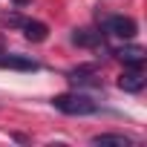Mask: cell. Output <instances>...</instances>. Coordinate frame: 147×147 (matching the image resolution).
Here are the masks:
<instances>
[{"instance_id": "obj_2", "label": "cell", "mask_w": 147, "mask_h": 147, "mask_svg": "<svg viewBox=\"0 0 147 147\" xmlns=\"http://www.w3.org/2000/svg\"><path fill=\"white\" fill-rule=\"evenodd\" d=\"M101 29H104V35H113V38H121V40H130V38H136V32H138L136 20H133V18H124V15L107 18Z\"/></svg>"}, {"instance_id": "obj_5", "label": "cell", "mask_w": 147, "mask_h": 147, "mask_svg": "<svg viewBox=\"0 0 147 147\" xmlns=\"http://www.w3.org/2000/svg\"><path fill=\"white\" fill-rule=\"evenodd\" d=\"M113 55H115L118 61H124V66H141L144 58H147L144 46H136V43H130V46H118V49H113Z\"/></svg>"}, {"instance_id": "obj_6", "label": "cell", "mask_w": 147, "mask_h": 147, "mask_svg": "<svg viewBox=\"0 0 147 147\" xmlns=\"http://www.w3.org/2000/svg\"><path fill=\"white\" fill-rule=\"evenodd\" d=\"M101 40H104V32H95V29H75L72 32V43L84 46V49H95V46H101Z\"/></svg>"}, {"instance_id": "obj_11", "label": "cell", "mask_w": 147, "mask_h": 147, "mask_svg": "<svg viewBox=\"0 0 147 147\" xmlns=\"http://www.w3.org/2000/svg\"><path fill=\"white\" fill-rule=\"evenodd\" d=\"M0 55H3V38H0Z\"/></svg>"}, {"instance_id": "obj_1", "label": "cell", "mask_w": 147, "mask_h": 147, "mask_svg": "<svg viewBox=\"0 0 147 147\" xmlns=\"http://www.w3.org/2000/svg\"><path fill=\"white\" fill-rule=\"evenodd\" d=\"M52 107L61 110L63 115H92L98 110V104L84 92H61L52 98Z\"/></svg>"}, {"instance_id": "obj_4", "label": "cell", "mask_w": 147, "mask_h": 147, "mask_svg": "<svg viewBox=\"0 0 147 147\" xmlns=\"http://www.w3.org/2000/svg\"><path fill=\"white\" fill-rule=\"evenodd\" d=\"M0 66L3 69H18V72H38L40 63L29 55H0Z\"/></svg>"}, {"instance_id": "obj_9", "label": "cell", "mask_w": 147, "mask_h": 147, "mask_svg": "<svg viewBox=\"0 0 147 147\" xmlns=\"http://www.w3.org/2000/svg\"><path fill=\"white\" fill-rule=\"evenodd\" d=\"M66 78H69L72 87H101V81H95V75L90 69H72Z\"/></svg>"}, {"instance_id": "obj_3", "label": "cell", "mask_w": 147, "mask_h": 147, "mask_svg": "<svg viewBox=\"0 0 147 147\" xmlns=\"http://www.w3.org/2000/svg\"><path fill=\"white\" fill-rule=\"evenodd\" d=\"M144 84H147V78H144L141 66H130V69H124L121 75H118V87L124 92H141Z\"/></svg>"}, {"instance_id": "obj_10", "label": "cell", "mask_w": 147, "mask_h": 147, "mask_svg": "<svg viewBox=\"0 0 147 147\" xmlns=\"http://www.w3.org/2000/svg\"><path fill=\"white\" fill-rule=\"evenodd\" d=\"M12 3H15V6H26V3H29V0H12Z\"/></svg>"}, {"instance_id": "obj_8", "label": "cell", "mask_w": 147, "mask_h": 147, "mask_svg": "<svg viewBox=\"0 0 147 147\" xmlns=\"http://www.w3.org/2000/svg\"><path fill=\"white\" fill-rule=\"evenodd\" d=\"M92 144H98V147H107V144H113V147H130L133 138L124 136V133H101V136H92Z\"/></svg>"}, {"instance_id": "obj_7", "label": "cell", "mask_w": 147, "mask_h": 147, "mask_svg": "<svg viewBox=\"0 0 147 147\" xmlns=\"http://www.w3.org/2000/svg\"><path fill=\"white\" fill-rule=\"evenodd\" d=\"M20 29H23V38L32 40V43H43V40L49 38V26L40 23V20H23Z\"/></svg>"}]
</instances>
